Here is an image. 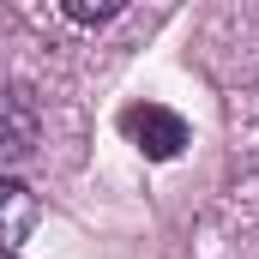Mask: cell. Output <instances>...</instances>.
I'll return each mask as SVG.
<instances>
[{
	"mask_svg": "<svg viewBox=\"0 0 259 259\" xmlns=\"http://www.w3.org/2000/svg\"><path fill=\"white\" fill-rule=\"evenodd\" d=\"M36 217H42L36 193L0 175V253H6V247H18V241H24V235L36 229Z\"/></svg>",
	"mask_w": 259,
	"mask_h": 259,
	"instance_id": "3957f363",
	"label": "cell"
},
{
	"mask_svg": "<svg viewBox=\"0 0 259 259\" xmlns=\"http://www.w3.org/2000/svg\"><path fill=\"white\" fill-rule=\"evenodd\" d=\"M121 133H127L151 163H169V157L187 151V121L175 109H163V103H133V109H121Z\"/></svg>",
	"mask_w": 259,
	"mask_h": 259,
	"instance_id": "6da1fadb",
	"label": "cell"
},
{
	"mask_svg": "<svg viewBox=\"0 0 259 259\" xmlns=\"http://www.w3.org/2000/svg\"><path fill=\"white\" fill-rule=\"evenodd\" d=\"M42 139V115L24 91H0V169L6 163H24Z\"/></svg>",
	"mask_w": 259,
	"mask_h": 259,
	"instance_id": "7a4b0ae2",
	"label": "cell"
},
{
	"mask_svg": "<svg viewBox=\"0 0 259 259\" xmlns=\"http://www.w3.org/2000/svg\"><path fill=\"white\" fill-rule=\"evenodd\" d=\"M61 12L72 18V24H109V18H121L127 12V0H61Z\"/></svg>",
	"mask_w": 259,
	"mask_h": 259,
	"instance_id": "277c9868",
	"label": "cell"
}]
</instances>
